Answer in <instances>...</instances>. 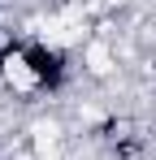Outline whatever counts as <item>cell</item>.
<instances>
[{
	"instance_id": "1",
	"label": "cell",
	"mask_w": 156,
	"mask_h": 160,
	"mask_svg": "<svg viewBox=\"0 0 156 160\" xmlns=\"http://www.w3.org/2000/svg\"><path fill=\"white\" fill-rule=\"evenodd\" d=\"M13 48H18V39H4V35H0V65H4V56L13 52Z\"/></svg>"
}]
</instances>
